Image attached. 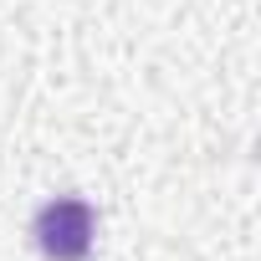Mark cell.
<instances>
[{"label": "cell", "mask_w": 261, "mask_h": 261, "mask_svg": "<svg viewBox=\"0 0 261 261\" xmlns=\"http://www.w3.org/2000/svg\"><path fill=\"white\" fill-rule=\"evenodd\" d=\"M92 236H97V215L87 200H46L36 210V246L51 256V261H82L92 251Z\"/></svg>", "instance_id": "obj_1"}]
</instances>
